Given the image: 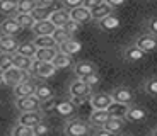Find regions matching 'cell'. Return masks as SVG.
<instances>
[{
	"label": "cell",
	"instance_id": "obj_1",
	"mask_svg": "<svg viewBox=\"0 0 157 136\" xmlns=\"http://www.w3.org/2000/svg\"><path fill=\"white\" fill-rule=\"evenodd\" d=\"M90 131V124L82 119H68L63 126L65 136H87Z\"/></svg>",
	"mask_w": 157,
	"mask_h": 136
},
{
	"label": "cell",
	"instance_id": "obj_2",
	"mask_svg": "<svg viewBox=\"0 0 157 136\" xmlns=\"http://www.w3.org/2000/svg\"><path fill=\"white\" fill-rule=\"evenodd\" d=\"M31 75L33 77H38V78H51L53 75L58 72L53 61H39V60H34L31 66Z\"/></svg>",
	"mask_w": 157,
	"mask_h": 136
},
{
	"label": "cell",
	"instance_id": "obj_3",
	"mask_svg": "<svg viewBox=\"0 0 157 136\" xmlns=\"http://www.w3.org/2000/svg\"><path fill=\"white\" fill-rule=\"evenodd\" d=\"M68 92H70V97L72 99H89L92 95V87L87 85L82 78H77L75 82H72L70 87H68Z\"/></svg>",
	"mask_w": 157,
	"mask_h": 136
},
{
	"label": "cell",
	"instance_id": "obj_4",
	"mask_svg": "<svg viewBox=\"0 0 157 136\" xmlns=\"http://www.w3.org/2000/svg\"><path fill=\"white\" fill-rule=\"evenodd\" d=\"M4 73V78H5V85H12L16 87L19 85L21 82H26L29 80V75L31 72L28 70H21V68H16V66H12V68H7L5 72H2Z\"/></svg>",
	"mask_w": 157,
	"mask_h": 136
},
{
	"label": "cell",
	"instance_id": "obj_5",
	"mask_svg": "<svg viewBox=\"0 0 157 136\" xmlns=\"http://www.w3.org/2000/svg\"><path fill=\"white\" fill-rule=\"evenodd\" d=\"M133 44H137L140 50H144L147 54L157 51V36L150 34V32H144V34L137 36L133 41Z\"/></svg>",
	"mask_w": 157,
	"mask_h": 136
},
{
	"label": "cell",
	"instance_id": "obj_6",
	"mask_svg": "<svg viewBox=\"0 0 157 136\" xmlns=\"http://www.w3.org/2000/svg\"><path fill=\"white\" fill-rule=\"evenodd\" d=\"M16 107L21 112H29V111H38L41 109V102L36 95H29V97H17Z\"/></svg>",
	"mask_w": 157,
	"mask_h": 136
},
{
	"label": "cell",
	"instance_id": "obj_7",
	"mask_svg": "<svg viewBox=\"0 0 157 136\" xmlns=\"http://www.w3.org/2000/svg\"><path fill=\"white\" fill-rule=\"evenodd\" d=\"M121 54H123V60H125L126 63H138V61H142V60H145V56H147L145 51L140 50L137 44H130V46H126Z\"/></svg>",
	"mask_w": 157,
	"mask_h": 136
},
{
	"label": "cell",
	"instance_id": "obj_8",
	"mask_svg": "<svg viewBox=\"0 0 157 136\" xmlns=\"http://www.w3.org/2000/svg\"><path fill=\"white\" fill-rule=\"evenodd\" d=\"M111 95H113V101L121 102V104H128V105H132V102H133V99H135L132 89H128V87H125V85L114 87Z\"/></svg>",
	"mask_w": 157,
	"mask_h": 136
},
{
	"label": "cell",
	"instance_id": "obj_9",
	"mask_svg": "<svg viewBox=\"0 0 157 136\" xmlns=\"http://www.w3.org/2000/svg\"><path fill=\"white\" fill-rule=\"evenodd\" d=\"M21 31H22V26L17 22L16 17L9 16L5 20L0 22V32H2L4 36H17Z\"/></svg>",
	"mask_w": 157,
	"mask_h": 136
},
{
	"label": "cell",
	"instance_id": "obj_10",
	"mask_svg": "<svg viewBox=\"0 0 157 136\" xmlns=\"http://www.w3.org/2000/svg\"><path fill=\"white\" fill-rule=\"evenodd\" d=\"M90 107L92 109H108L113 102V95L106 92H99V94H92L89 97Z\"/></svg>",
	"mask_w": 157,
	"mask_h": 136
},
{
	"label": "cell",
	"instance_id": "obj_11",
	"mask_svg": "<svg viewBox=\"0 0 157 136\" xmlns=\"http://www.w3.org/2000/svg\"><path fill=\"white\" fill-rule=\"evenodd\" d=\"M111 117L108 109H92V112L89 116V124L94 128H102L108 123V119Z\"/></svg>",
	"mask_w": 157,
	"mask_h": 136
},
{
	"label": "cell",
	"instance_id": "obj_12",
	"mask_svg": "<svg viewBox=\"0 0 157 136\" xmlns=\"http://www.w3.org/2000/svg\"><path fill=\"white\" fill-rule=\"evenodd\" d=\"M147 117H149V112L144 107H140V105H130L128 111H126L125 119L128 123H144Z\"/></svg>",
	"mask_w": 157,
	"mask_h": 136
},
{
	"label": "cell",
	"instance_id": "obj_13",
	"mask_svg": "<svg viewBox=\"0 0 157 136\" xmlns=\"http://www.w3.org/2000/svg\"><path fill=\"white\" fill-rule=\"evenodd\" d=\"M77 111V105L74 104V101H58L55 107V112L58 114L62 119H70Z\"/></svg>",
	"mask_w": 157,
	"mask_h": 136
},
{
	"label": "cell",
	"instance_id": "obj_14",
	"mask_svg": "<svg viewBox=\"0 0 157 136\" xmlns=\"http://www.w3.org/2000/svg\"><path fill=\"white\" fill-rule=\"evenodd\" d=\"M70 17L72 20L78 22L80 26L82 24H87L89 20H92V14H90V9H87L86 5H80V7H75L70 10Z\"/></svg>",
	"mask_w": 157,
	"mask_h": 136
},
{
	"label": "cell",
	"instance_id": "obj_15",
	"mask_svg": "<svg viewBox=\"0 0 157 136\" xmlns=\"http://www.w3.org/2000/svg\"><path fill=\"white\" fill-rule=\"evenodd\" d=\"M41 121H43V114L39 112V111H29V112H21L17 123H21V124H24V126L34 128V126L39 124Z\"/></svg>",
	"mask_w": 157,
	"mask_h": 136
},
{
	"label": "cell",
	"instance_id": "obj_16",
	"mask_svg": "<svg viewBox=\"0 0 157 136\" xmlns=\"http://www.w3.org/2000/svg\"><path fill=\"white\" fill-rule=\"evenodd\" d=\"M99 29L104 32H113L116 31V29H120V26H121V20H120V17L114 16V14H109L108 17H104V19H101L98 22Z\"/></svg>",
	"mask_w": 157,
	"mask_h": 136
},
{
	"label": "cell",
	"instance_id": "obj_17",
	"mask_svg": "<svg viewBox=\"0 0 157 136\" xmlns=\"http://www.w3.org/2000/svg\"><path fill=\"white\" fill-rule=\"evenodd\" d=\"M50 20L55 24L56 27H65V24L70 22L72 17H70V10L68 9H56V10L51 12Z\"/></svg>",
	"mask_w": 157,
	"mask_h": 136
},
{
	"label": "cell",
	"instance_id": "obj_18",
	"mask_svg": "<svg viewBox=\"0 0 157 136\" xmlns=\"http://www.w3.org/2000/svg\"><path fill=\"white\" fill-rule=\"evenodd\" d=\"M94 72H98V68L92 61H78L74 65V73L77 78H86L87 75L94 73Z\"/></svg>",
	"mask_w": 157,
	"mask_h": 136
},
{
	"label": "cell",
	"instance_id": "obj_19",
	"mask_svg": "<svg viewBox=\"0 0 157 136\" xmlns=\"http://www.w3.org/2000/svg\"><path fill=\"white\" fill-rule=\"evenodd\" d=\"M21 43L16 39V36H4L0 38V51L2 53H17Z\"/></svg>",
	"mask_w": 157,
	"mask_h": 136
},
{
	"label": "cell",
	"instance_id": "obj_20",
	"mask_svg": "<svg viewBox=\"0 0 157 136\" xmlns=\"http://www.w3.org/2000/svg\"><path fill=\"white\" fill-rule=\"evenodd\" d=\"M125 124H126V119H125V117L111 116L109 119H108V123L102 126V128L108 129V131H111V133H114L116 136H120V134H121V131L125 129Z\"/></svg>",
	"mask_w": 157,
	"mask_h": 136
},
{
	"label": "cell",
	"instance_id": "obj_21",
	"mask_svg": "<svg viewBox=\"0 0 157 136\" xmlns=\"http://www.w3.org/2000/svg\"><path fill=\"white\" fill-rule=\"evenodd\" d=\"M55 29H56V26L51 22L50 19H46V20H36V24L33 26V32H34V36L53 34Z\"/></svg>",
	"mask_w": 157,
	"mask_h": 136
},
{
	"label": "cell",
	"instance_id": "obj_22",
	"mask_svg": "<svg viewBox=\"0 0 157 136\" xmlns=\"http://www.w3.org/2000/svg\"><path fill=\"white\" fill-rule=\"evenodd\" d=\"M58 51H62V53H65V54H77V53L82 51V43L72 38V39H68V41H65V43H60Z\"/></svg>",
	"mask_w": 157,
	"mask_h": 136
},
{
	"label": "cell",
	"instance_id": "obj_23",
	"mask_svg": "<svg viewBox=\"0 0 157 136\" xmlns=\"http://www.w3.org/2000/svg\"><path fill=\"white\" fill-rule=\"evenodd\" d=\"M36 92V83H33L31 80L21 82L19 85L14 87V94L17 97H29V95H34Z\"/></svg>",
	"mask_w": 157,
	"mask_h": 136
},
{
	"label": "cell",
	"instance_id": "obj_24",
	"mask_svg": "<svg viewBox=\"0 0 157 136\" xmlns=\"http://www.w3.org/2000/svg\"><path fill=\"white\" fill-rule=\"evenodd\" d=\"M53 65H55L58 70H65V68H72L75 63H74L72 54H65V53H62V51H58L56 56L53 58Z\"/></svg>",
	"mask_w": 157,
	"mask_h": 136
},
{
	"label": "cell",
	"instance_id": "obj_25",
	"mask_svg": "<svg viewBox=\"0 0 157 136\" xmlns=\"http://www.w3.org/2000/svg\"><path fill=\"white\" fill-rule=\"evenodd\" d=\"M113 10H114V9L111 7V5H108L106 2H104V4L98 5L96 9H92V10H90V14H92V20L99 22L101 19H104V17H108L109 14H113Z\"/></svg>",
	"mask_w": 157,
	"mask_h": 136
},
{
	"label": "cell",
	"instance_id": "obj_26",
	"mask_svg": "<svg viewBox=\"0 0 157 136\" xmlns=\"http://www.w3.org/2000/svg\"><path fill=\"white\" fill-rule=\"evenodd\" d=\"M56 53H58L56 48H38V51L34 54V60H39V61H53Z\"/></svg>",
	"mask_w": 157,
	"mask_h": 136
},
{
	"label": "cell",
	"instance_id": "obj_27",
	"mask_svg": "<svg viewBox=\"0 0 157 136\" xmlns=\"http://www.w3.org/2000/svg\"><path fill=\"white\" fill-rule=\"evenodd\" d=\"M33 61H34V58H31V56H26V54H19L16 53L14 54V66L16 68H21V70H31L33 66Z\"/></svg>",
	"mask_w": 157,
	"mask_h": 136
},
{
	"label": "cell",
	"instance_id": "obj_28",
	"mask_svg": "<svg viewBox=\"0 0 157 136\" xmlns=\"http://www.w3.org/2000/svg\"><path fill=\"white\" fill-rule=\"evenodd\" d=\"M33 43L36 44V48H56L58 43L55 41L53 34H44V36H36Z\"/></svg>",
	"mask_w": 157,
	"mask_h": 136
},
{
	"label": "cell",
	"instance_id": "obj_29",
	"mask_svg": "<svg viewBox=\"0 0 157 136\" xmlns=\"http://www.w3.org/2000/svg\"><path fill=\"white\" fill-rule=\"evenodd\" d=\"M51 12H53V10H51L50 5L43 4V5H38V7L31 12V16L34 17V20H46V19H50Z\"/></svg>",
	"mask_w": 157,
	"mask_h": 136
},
{
	"label": "cell",
	"instance_id": "obj_30",
	"mask_svg": "<svg viewBox=\"0 0 157 136\" xmlns=\"http://www.w3.org/2000/svg\"><path fill=\"white\" fill-rule=\"evenodd\" d=\"M34 95L39 99V102H44V101L53 97V90H51V87L46 85V83H38V85H36Z\"/></svg>",
	"mask_w": 157,
	"mask_h": 136
},
{
	"label": "cell",
	"instance_id": "obj_31",
	"mask_svg": "<svg viewBox=\"0 0 157 136\" xmlns=\"http://www.w3.org/2000/svg\"><path fill=\"white\" fill-rule=\"evenodd\" d=\"M17 4L19 0H0V14L4 16L17 14Z\"/></svg>",
	"mask_w": 157,
	"mask_h": 136
},
{
	"label": "cell",
	"instance_id": "obj_32",
	"mask_svg": "<svg viewBox=\"0 0 157 136\" xmlns=\"http://www.w3.org/2000/svg\"><path fill=\"white\" fill-rule=\"evenodd\" d=\"M128 107H130L128 104H121V102L113 101V102H111V105L108 107V111H109V114H111V116L125 117V116H126V111H128Z\"/></svg>",
	"mask_w": 157,
	"mask_h": 136
},
{
	"label": "cell",
	"instance_id": "obj_33",
	"mask_svg": "<svg viewBox=\"0 0 157 136\" xmlns=\"http://www.w3.org/2000/svg\"><path fill=\"white\" fill-rule=\"evenodd\" d=\"M36 7H38V2L36 0H19V4H17V14H31Z\"/></svg>",
	"mask_w": 157,
	"mask_h": 136
},
{
	"label": "cell",
	"instance_id": "obj_34",
	"mask_svg": "<svg viewBox=\"0 0 157 136\" xmlns=\"http://www.w3.org/2000/svg\"><path fill=\"white\" fill-rule=\"evenodd\" d=\"M14 17H16L17 22L22 26V29H33V26L36 24L34 17H33L31 14H16Z\"/></svg>",
	"mask_w": 157,
	"mask_h": 136
},
{
	"label": "cell",
	"instance_id": "obj_35",
	"mask_svg": "<svg viewBox=\"0 0 157 136\" xmlns=\"http://www.w3.org/2000/svg\"><path fill=\"white\" fill-rule=\"evenodd\" d=\"M12 136H36L34 128L31 126H24V124H16L14 129H12Z\"/></svg>",
	"mask_w": 157,
	"mask_h": 136
},
{
	"label": "cell",
	"instance_id": "obj_36",
	"mask_svg": "<svg viewBox=\"0 0 157 136\" xmlns=\"http://www.w3.org/2000/svg\"><path fill=\"white\" fill-rule=\"evenodd\" d=\"M144 92L150 97H157V77H150L144 82Z\"/></svg>",
	"mask_w": 157,
	"mask_h": 136
},
{
	"label": "cell",
	"instance_id": "obj_37",
	"mask_svg": "<svg viewBox=\"0 0 157 136\" xmlns=\"http://www.w3.org/2000/svg\"><path fill=\"white\" fill-rule=\"evenodd\" d=\"M14 54L16 53H2L0 51V72H5L7 68L14 66Z\"/></svg>",
	"mask_w": 157,
	"mask_h": 136
},
{
	"label": "cell",
	"instance_id": "obj_38",
	"mask_svg": "<svg viewBox=\"0 0 157 136\" xmlns=\"http://www.w3.org/2000/svg\"><path fill=\"white\" fill-rule=\"evenodd\" d=\"M53 38H55L56 43H65V41H68V39H72V34L65 29V27H56L55 32H53Z\"/></svg>",
	"mask_w": 157,
	"mask_h": 136
},
{
	"label": "cell",
	"instance_id": "obj_39",
	"mask_svg": "<svg viewBox=\"0 0 157 136\" xmlns=\"http://www.w3.org/2000/svg\"><path fill=\"white\" fill-rule=\"evenodd\" d=\"M36 51H38V48H36L34 43H22L19 46V50H17V53L19 54H26V56H31V58H34Z\"/></svg>",
	"mask_w": 157,
	"mask_h": 136
},
{
	"label": "cell",
	"instance_id": "obj_40",
	"mask_svg": "<svg viewBox=\"0 0 157 136\" xmlns=\"http://www.w3.org/2000/svg\"><path fill=\"white\" fill-rule=\"evenodd\" d=\"M145 29H147V32L157 36V16H154V17L145 20Z\"/></svg>",
	"mask_w": 157,
	"mask_h": 136
},
{
	"label": "cell",
	"instance_id": "obj_41",
	"mask_svg": "<svg viewBox=\"0 0 157 136\" xmlns=\"http://www.w3.org/2000/svg\"><path fill=\"white\" fill-rule=\"evenodd\" d=\"M56 104H58V101H56L55 97L48 99V101L41 102V109H43V112H51V111H55Z\"/></svg>",
	"mask_w": 157,
	"mask_h": 136
},
{
	"label": "cell",
	"instance_id": "obj_42",
	"mask_svg": "<svg viewBox=\"0 0 157 136\" xmlns=\"http://www.w3.org/2000/svg\"><path fill=\"white\" fill-rule=\"evenodd\" d=\"M84 82H86L87 85H90V87H96L101 82V75L98 73V72H94V73H90V75H87L86 78H82Z\"/></svg>",
	"mask_w": 157,
	"mask_h": 136
},
{
	"label": "cell",
	"instance_id": "obj_43",
	"mask_svg": "<svg viewBox=\"0 0 157 136\" xmlns=\"http://www.w3.org/2000/svg\"><path fill=\"white\" fill-rule=\"evenodd\" d=\"M34 131H36V136H46L48 133L51 131V128L46 124V123H43V121H41L39 124L34 126Z\"/></svg>",
	"mask_w": 157,
	"mask_h": 136
},
{
	"label": "cell",
	"instance_id": "obj_44",
	"mask_svg": "<svg viewBox=\"0 0 157 136\" xmlns=\"http://www.w3.org/2000/svg\"><path fill=\"white\" fill-rule=\"evenodd\" d=\"M84 2H86V0H62L63 7L68 9V10H72V9H75V7H80V5H84Z\"/></svg>",
	"mask_w": 157,
	"mask_h": 136
},
{
	"label": "cell",
	"instance_id": "obj_45",
	"mask_svg": "<svg viewBox=\"0 0 157 136\" xmlns=\"http://www.w3.org/2000/svg\"><path fill=\"white\" fill-rule=\"evenodd\" d=\"M65 29H67V31L70 32L72 36H74L75 32H77L78 29H80V24H78V22H75V20H70V22H67V24H65Z\"/></svg>",
	"mask_w": 157,
	"mask_h": 136
},
{
	"label": "cell",
	"instance_id": "obj_46",
	"mask_svg": "<svg viewBox=\"0 0 157 136\" xmlns=\"http://www.w3.org/2000/svg\"><path fill=\"white\" fill-rule=\"evenodd\" d=\"M104 2H106V0H86V2H84V5H86L87 9H90V10H92V9H96L98 5L104 4Z\"/></svg>",
	"mask_w": 157,
	"mask_h": 136
},
{
	"label": "cell",
	"instance_id": "obj_47",
	"mask_svg": "<svg viewBox=\"0 0 157 136\" xmlns=\"http://www.w3.org/2000/svg\"><path fill=\"white\" fill-rule=\"evenodd\" d=\"M106 4L111 5L113 9H120V7H123V5L126 4V0H106Z\"/></svg>",
	"mask_w": 157,
	"mask_h": 136
},
{
	"label": "cell",
	"instance_id": "obj_48",
	"mask_svg": "<svg viewBox=\"0 0 157 136\" xmlns=\"http://www.w3.org/2000/svg\"><path fill=\"white\" fill-rule=\"evenodd\" d=\"M92 136H116V134L111 133V131H108V129H104V128H98V131H96Z\"/></svg>",
	"mask_w": 157,
	"mask_h": 136
},
{
	"label": "cell",
	"instance_id": "obj_49",
	"mask_svg": "<svg viewBox=\"0 0 157 136\" xmlns=\"http://www.w3.org/2000/svg\"><path fill=\"white\" fill-rule=\"evenodd\" d=\"M5 85V78H4V73L0 72V87H4Z\"/></svg>",
	"mask_w": 157,
	"mask_h": 136
},
{
	"label": "cell",
	"instance_id": "obj_50",
	"mask_svg": "<svg viewBox=\"0 0 157 136\" xmlns=\"http://www.w3.org/2000/svg\"><path fill=\"white\" fill-rule=\"evenodd\" d=\"M39 2H41V4H48V5H51L53 2H55V0H39Z\"/></svg>",
	"mask_w": 157,
	"mask_h": 136
},
{
	"label": "cell",
	"instance_id": "obj_51",
	"mask_svg": "<svg viewBox=\"0 0 157 136\" xmlns=\"http://www.w3.org/2000/svg\"><path fill=\"white\" fill-rule=\"evenodd\" d=\"M150 136H157V128L152 129V133H150Z\"/></svg>",
	"mask_w": 157,
	"mask_h": 136
},
{
	"label": "cell",
	"instance_id": "obj_52",
	"mask_svg": "<svg viewBox=\"0 0 157 136\" xmlns=\"http://www.w3.org/2000/svg\"><path fill=\"white\" fill-rule=\"evenodd\" d=\"M0 109H2V105H0Z\"/></svg>",
	"mask_w": 157,
	"mask_h": 136
},
{
	"label": "cell",
	"instance_id": "obj_53",
	"mask_svg": "<svg viewBox=\"0 0 157 136\" xmlns=\"http://www.w3.org/2000/svg\"><path fill=\"white\" fill-rule=\"evenodd\" d=\"M0 38H2V36H0Z\"/></svg>",
	"mask_w": 157,
	"mask_h": 136
}]
</instances>
